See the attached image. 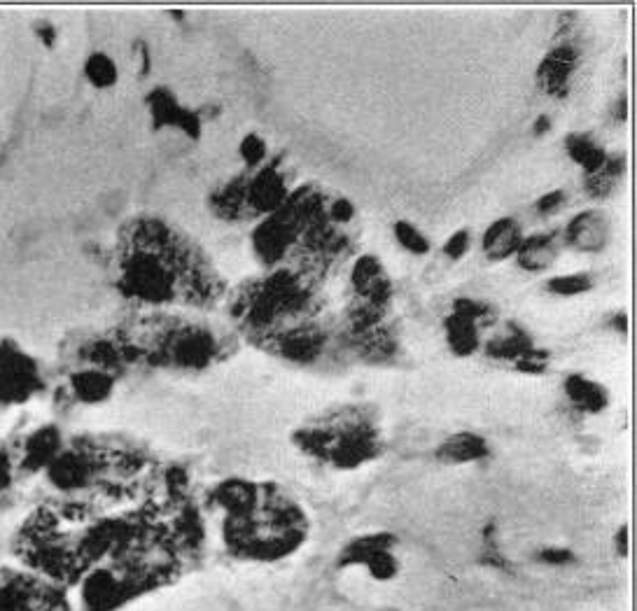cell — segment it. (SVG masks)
<instances>
[{
    "label": "cell",
    "mask_w": 637,
    "mask_h": 611,
    "mask_svg": "<svg viewBox=\"0 0 637 611\" xmlns=\"http://www.w3.org/2000/svg\"><path fill=\"white\" fill-rule=\"evenodd\" d=\"M136 49H138V61H140V77H145L147 73H150V68H152V52H150V47L145 45V42H138L136 45Z\"/></svg>",
    "instance_id": "cell-38"
},
{
    "label": "cell",
    "mask_w": 637,
    "mask_h": 611,
    "mask_svg": "<svg viewBox=\"0 0 637 611\" xmlns=\"http://www.w3.org/2000/svg\"><path fill=\"white\" fill-rule=\"evenodd\" d=\"M595 287V280L591 273L577 271V273H563V276H553L546 280L544 290L553 294V297H581V294H588Z\"/></svg>",
    "instance_id": "cell-25"
},
{
    "label": "cell",
    "mask_w": 637,
    "mask_h": 611,
    "mask_svg": "<svg viewBox=\"0 0 637 611\" xmlns=\"http://www.w3.org/2000/svg\"><path fill=\"white\" fill-rule=\"evenodd\" d=\"M628 537H630V528L626 523H623L614 535V549H616V556L619 558H628V553H630V539Z\"/></svg>",
    "instance_id": "cell-36"
},
{
    "label": "cell",
    "mask_w": 637,
    "mask_h": 611,
    "mask_svg": "<svg viewBox=\"0 0 637 611\" xmlns=\"http://www.w3.org/2000/svg\"><path fill=\"white\" fill-rule=\"evenodd\" d=\"M117 287L140 306L213 308L222 283L208 255L171 222L154 215L126 222L119 243Z\"/></svg>",
    "instance_id": "cell-1"
},
{
    "label": "cell",
    "mask_w": 637,
    "mask_h": 611,
    "mask_svg": "<svg viewBox=\"0 0 637 611\" xmlns=\"http://www.w3.org/2000/svg\"><path fill=\"white\" fill-rule=\"evenodd\" d=\"M82 73L84 80L89 82V87H94L98 91L115 89L119 82L117 61L112 59L108 52H101V49H96V52H91L87 59H84Z\"/></svg>",
    "instance_id": "cell-24"
},
{
    "label": "cell",
    "mask_w": 637,
    "mask_h": 611,
    "mask_svg": "<svg viewBox=\"0 0 637 611\" xmlns=\"http://www.w3.org/2000/svg\"><path fill=\"white\" fill-rule=\"evenodd\" d=\"M612 234V217L602 208H586L567 222V227L560 231V238L567 248L581 255H600L612 243Z\"/></svg>",
    "instance_id": "cell-9"
},
{
    "label": "cell",
    "mask_w": 637,
    "mask_h": 611,
    "mask_svg": "<svg viewBox=\"0 0 637 611\" xmlns=\"http://www.w3.org/2000/svg\"><path fill=\"white\" fill-rule=\"evenodd\" d=\"M56 455H59V434L52 430H42L28 441L26 462L31 467H49Z\"/></svg>",
    "instance_id": "cell-27"
},
{
    "label": "cell",
    "mask_w": 637,
    "mask_h": 611,
    "mask_svg": "<svg viewBox=\"0 0 637 611\" xmlns=\"http://www.w3.org/2000/svg\"><path fill=\"white\" fill-rule=\"evenodd\" d=\"M551 131V117L549 115H539L532 124V136H546Z\"/></svg>",
    "instance_id": "cell-39"
},
{
    "label": "cell",
    "mask_w": 637,
    "mask_h": 611,
    "mask_svg": "<svg viewBox=\"0 0 637 611\" xmlns=\"http://www.w3.org/2000/svg\"><path fill=\"white\" fill-rule=\"evenodd\" d=\"M628 161L623 152H609L607 161L595 173L584 175V192L593 201H607L619 189Z\"/></svg>",
    "instance_id": "cell-17"
},
{
    "label": "cell",
    "mask_w": 637,
    "mask_h": 611,
    "mask_svg": "<svg viewBox=\"0 0 637 611\" xmlns=\"http://www.w3.org/2000/svg\"><path fill=\"white\" fill-rule=\"evenodd\" d=\"M292 189L290 171L280 159H271L255 171H245L215 189L210 196V208L220 220H255L283 206Z\"/></svg>",
    "instance_id": "cell-4"
},
{
    "label": "cell",
    "mask_w": 637,
    "mask_h": 611,
    "mask_svg": "<svg viewBox=\"0 0 637 611\" xmlns=\"http://www.w3.org/2000/svg\"><path fill=\"white\" fill-rule=\"evenodd\" d=\"M215 500L231 516L243 518L257 509L259 488L248 481H227L215 490Z\"/></svg>",
    "instance_id": "cell-22"
},
{
    "label": "cell",
    "mask_w": 637,
    "mask_h": 611,
    "mask_svg": "<svg viewBox=\"0 0 637 611\" xmlns=\"http://www.w3.org/2000/svg\"><path fill=\"white\" fill-rule=\"evenodd\" d=\"M392 236L399 243V248L409 252V255L423 257L432 250L430 238H427L423 231H420L416 224H411L409 220H397L392 224Z\"/></svg>",
    "instance_id": "cell-28"
},
{
    "label": "cell",
    "mask_w": 637,
    "mask_h": 611,
    "mask_svg": "<svg viewBox=\"0 0 637 611\" xmlns=\"http://www.w3.org/2000/svg\"><path fill=\"white\" fill-rule=\"evenodd\" d=\"M147 108H150L154 129H164V126H175L189 138H201V117L199 112L182 108L178 98L171 94V89H154L147 96Z\"/></svg>",
    "instance_id": "cell-11"
},
{
    "label": "cell",
    "mask_w": 637,
    "mask_h": 611,
    "mask_svg": "<svg viewBox=\"0 0 637 611\" xmlns=\"http://www.w3.org/2000/svg\"><path fill=\"white\" fill-rule=\"evenodd\" d=\"M73 395L82 404H101L112 395L115 381L108 374V369H82L70 378Z\"/></svg>",
    "instance_id": "cell-23"
},
{
    "label": "cell",
    "mask_w": 637,
    "mask_h": 611,
    "mask_svg": "<svg viewBox=\"0 0 637 611\" xmlns=\"http://www.w3.org/2000/svg\"><path fill=\"white\" fill-rule=\"evenodd\" d=\"M537 560L544 565H551V567H565V565H572L574 560V553L570 549H560V546H549V549H542L537 553Z\"/></svg>",
    "instance_id": "cell-35"
},
{
    "label": "cell",
    "mask_w": 637,
    "mask_h": 611,
    "mask_svg": "<svg viewBox=\"0 0 637 611\" xmlns=\"http://www.w3.org/2000/svg\"><path fill=\"white\" fill-rule=\"evenodd\" d=\"M320 280L297 266H276L231 294V318L248 336L269 343L280 332L325 315Z\"/></svg>",
    "instance_id": "cell-3"
},
{
    "label": "cell",
    "mask_w": 637,
    "mask_h": 611,
    "mask_svg": "<svg viewBox=\"0 0 637 611\" xmlns=\"http://www.w3.org/2000/svg\"><path fill=\"white\" fill-rule=\"evenodd\" d=\"M549 362H551L549 350H539L535 346V348H530L528 353H523L521 357H518V360L514 362V367L521 371V374L539 376V374H546V369H549Z\"/></svg>",
    "instance_id": "cell-32"
},
{
    "label": "cell",
    "mask_w": 637,
    "mask_h": 611,
    "mask_svg": "<svg viewBox=\"0 0 637 611\" xmlns=\"http://www.w3.org/2000/svg\"><path fill=\"white\" fill-rule=\"evenodd\" d=\"M469 248H472V234H469V229H458L446 238L444 245H441V252H444V257L451 259V262H460L469 252Z\"/></svg>",
    "instance_id": "cell-33"
},
{
    "label": "cell",
    "mask_w": 637,
    "mask_h": 611,
    "mask_svg": "<svg viewBox=\"0 0 637 611\" xmlns=\"http://www.w3.org/2000/svg\"><path fill=\"white\" fill-rule=\"evenodd\" d=\"M451 311L465 315V318L476 322L481 329L490 327L497 320V308L490 304V301L474 299V297H458L451 304Z\"/></svg>",
    "instance_id": "cell-29"
},
{
    "label": "cell",
    "mask_w": 637,
    "mask_h": 611,
    "mask_svg": "<svg viewBox=\"0 0 637 611\" xmlns=\"http://www.w3.org/2000/svg\"><path fill=\"white\" fill-rule=\"evenodd\" d=\"M299 444L332 462L334 467H360L364 462L374 460L378 453L376 430L364 420H346L339 423H327L320 427H308L299 434Z\"/></svg>",
    "instance_id": "cell-5"
},
{
    "label": "cell",
    "mask_w": 637,
    "mask_h": 611,
    "mask_svg": "<svg viewBox=\"0 0 637 611\" xmlns=\"http://www.w3.org/2000/svg\"><path fill=\"white\" fill-rule=\"evenodd\" d=\"M360 567H364L369 577L376 579V581H390V579H395L397 572H399V563H397V558L392 556L390 549L374 553V556H369Z\"/></svg>",
    "instance_id": "cell-31"
},
{
    "label": "cell",
    "mask_w": 637,
    "mask_h": 611,
    "mask_svg": "<svg viewBox=\"0 0 637 611\" xmlns=\"http://www.w3.org/2000/svg\"><path fill=\"white\" fill-rule=\"evenodd\" d=\"M350 290L353 301L390 311L392 280L376 255H360L350 269Z\"/></svg>",
    "instance_id": "cell-10"
},
{
    "label": "cell",
    "mask_w": 637,
    "mask_h": 611,
    "mask_svg": "<svg viewBox=\"0 0 637 611\" xmlns=\"http://www.w3.org/2000/svg\"><path fill=\"white\" fill-rule=\"evenodd\" d=\"M612 115L619 119V122H626V119H628V96L626 94H621L619 103H614Z\"/></svg>",
    "instance_id": "cell-41"
},
{
    "label": "cell",
    "mask_w": 637,
    "mask_h": 611,
    "mask_svg": "<svg viewBox=\"0 0 637 611\" xmlns=\"http://www.w3.org/2000/svg\"><path fill=\"white\" fill-rule=\"evenodd\" d=\"M490 455L488 441L476 432H458L446 441H441L437 448V460L444 465H472L481 462Z\"/></svg>",
    "instance_id": "cell-16"
},
{
    "label": "cell",
    "mask_w": 637,
    "mask_h": 611,
    "mask_svg": "<svg viewBox=\"0 0 637 611\" xmlns=\"http://www.w3.org/2000/svg\"><path fill=\"white\" fill-rule=\"evenodd\" d=\"M444 334L446 343L455 357H469L479 350L481 343V327L460 313H448L444 318Z\"/></svg>",
    "instance_id": "cell-19"
},
{
    "label": "cell",
    "mask_w": 637,
    "mask_h": 611,
    "mask_svg": "<svg viewBox=\"0 0 637 611\" xmlns=\"http://www.w3.org/2000/svg\"><path fill=\"white\" fill-rule=\"evenodd\" d=\"M581 63V49L570 38H560L537 66V87L551 98H565L570 94L574 75Z\"/></svg>",
    "instance_id": "cell-8"
},
{
    "label": "cell",
    "mask_w": 637,
    "mask_h": 611,
    "mask_svg": "<svg viewBox=\"0 0 637 611\" xmlns=\"http://www.w3.org/2000/svg\"><path fill=\"white\" fill-rule=\"evenodd\" d=\"M392 537L390 535H369V537H357L346 546V551L341 553V567L348 565H362L364 560L374 553L390 549Z\"/></svg>",
    "instance_id": "cell-26"
},
{
    "label": "cell",
    "mask_w": 637,
    "mask_h": 611,
    "mask_svg": "<svg viewBox=\"0 0 637 611\" xmlns=\"http://www.w3.org/2000/svg\"><path fill=\"white\" fill-rule=\"evenodd\" d=\"M7 481H10V465H7V460L0 455V488H5Z\"/></svg>",
    "instance_id": "cell-42"
},
{
    "label": "cell",
    "mask_w": 637,
    "mask_h": 611,
    "mask_svg": "<svg viewBox=\"0 0 637 611\" xmlns=\"http://www.w3.org/2000/svg\"><path fill=\"white\" fill-rule=\"evenodd\" d=\"M35 33H38V40L45 47H52L56 38H59V31H56V26L49 24V21H40V24L35 26Z\"/></svg>",
    "instance_id": "cell-37"
},
{
    "label": "cell",
    "mask_w": 637,
    "mask_h": 611,
    "mask_svg": "<svg viewBox=\"0 0 637 611\" xmlns=\"http://www.w3.org/2000/svg\"><path fill=\"white\" fill-rule=\"evenodd\" d=\"M567 402L572 404V409L586 416H598L609 406V392L602 383L593 381L584 374H570L563 383Z\"/></svg>",
    "instance_id": "cell-14"
},
{
    "label": "cell",
    "mask_w": 637,
    "mask_h": 611,
    "mask_svg": "<svg viewBox=\"0 0 637 611\" xmlns=\"http://www.w3.org/2000/svg\"><path fill=\"white\" fill-rule=\"evenodd\" d=\"M523 241V227L514 217H500L483 231L481 248L490 262H502L516 255L518 245Z\"/></svg>",
    "instance_id": "cell-15"
},
{
    "label": "cell",
    "mask_w": 637,
    "mask_h": 611,
    "mask_svg": "<svg viewBox=\"0 0 637 611\" xmlns=\"http://www.w3.org/2000/svg\"><path fill=\"white\" fill-rule=\"evenodd\" d=\"M329 341H332V332L322 325V320H311L287 329V332H280L264 346H269L283 360L306 367V364L318 362L327 353Z\"/></svg>",
    "instance_id": "cell-7"
},
{
    "label": "cell",
    "mask_w": 637,
    "mask_h": 611,
    "mask_svg": "<svg viewBox=\"0 0 637 611\" xmlns=\"http://www.w3.org/2000/svg\"><path fill=\"white\" fill-rule=\"evenodd\" d=\"M355 224L353 203L308 182L252 229V252L266 269L297 266L322 278L355 252Z\"/></svg>",
    "instance_id": "cell-2"
},
{
    "label": "cell",
    "mask_w": 637,
    "mask_h": 611,
    "mask_svg": "<svg viewBox=\"0 0 637 611\" xmlns=\"http://www.w3.org/2000/svg\"><path fill=\"white\" fill-rule=\"evenodd\" d=\"M560 248H563V238H560L558 229L537 231L532 236H523L514 259L518 269L525 273H544L556 264Z\"/></svg>",
    "instance_id": "cell-12"
},
{
    "label": "cell",
    "mask_w": 637,
    "mask_h": 611,
    "mask_svg": "<svg viewBox=\"0 0 637 611\" xmlns=\"http://www.w3.org/2000/svg\"><path fill=\"white\" fill-rule=\"evenodd\" d=\"M159 334V355H164L173 367L206 369L220 353V336L199 322H173Z\"/></svg>",
    "instance_id": "cell-6"
},
{
    "label": "cell",
    "mask_w": 637,
    "mask_h": 611,
    "mask_svg": "<svg viewBox=\"0 0 637 611\" xmlns=\"http://www.w3.org/2000/svg\"><path fill=\"white\" fill-rule=\"evenodd\" d=\"M565 152L572 164L581 168V173H595L607 161V150L591 133H570L565 138Z\"/></svg>",
    "instance_id": "cell-21"
},
{
    "label": "cell",
    "mask_w": 637,
    "mask_h": 611,
    "mask_svg": "<svg viewBox=\"0 0 637 611\" xmlns=\"http://www.w3.org/2000/svg\"><path fill=\"white\" fill-rule=\"evenodd\" d=\"M567 201V192L565 189H551V192H546L539 196V199L535 201V213L542 215V217H549V215H556L560 208L565 206Z\"/></svg>",
    "instance_id": "cell-34"
},
{
    "label": "cell",
    "mask_w": 637,
    "mask_h": 611,
    "mask_svg": "<svg viewBox=\"0 0 637 611\" xmlns=\"http://www.w3.org/2000/svg\"><path fill=\"white\" fill-rule=\"evenodd\" d=\"M238 157L243 159V164L248 171L264 166L269 161V150H266V140L259 133H248L238 145Z\"/></svg>",
    "instance_id": "cell-30"
},
{
    "label": "cell",
    "mask_w": 637,
    "mask_h": 611,
    "mask_svg": "<svg viewBox=\"0 0 637 611\" xmlns=\"http://www.w3.org/2000/svg\"><path fill=\"white\" fill-rule=\"evenodd\" d=\"M35 388V367L26 355L0 353V397L7 402H21Z\"/></svg>",
    "instance_id": "cell-13"
},
{
    "label": "cell",
    "mask_w": 637,
    "mask_h": 611,
    "mask_svg": "<svg viewBox=\"0 0 637 611\" xmlns=\"http://www.w3.org/2000/svg\"><path fill=\"white\" fill-rule=\"evenodd\" d=\"M530 348H535V339L532 334L518 322H507V327L502 329L500 334H495L490 339L483 350H486L488 357L493 360H504V362H516L523 353H528Z\"/></svg>",
    "instance_id": "cell-18"
},
{
    "label": "cell",
    "mask_w": 637,
    "mask_h": 611,
    "mask_svg": "<svg viewBox=\"0 0 637 611\" xmlns=\"http://www.w3.org/2000/svg\"><path fill=\"white\" fill-rule=\"evenodd\" d=\"M609 327L616 329L619 334H628V315L626 313H614L612 320H609Z\"/></svg>",
    "instance_id": "cell-40"
},
{
    "label": "cell",
    "mask_w": 637,
    "mask_h": 611,
    "mask_svg": "<svg viewBox=\"0 0 637 611\" xmlns=\"http://www.w3.org/2000/svg\"><path fill=\"white\" fill-rule=\"evenodd\" d=\"M91 462L84 460L82 455L77 453H61L49 462L47 472L49 479H52L54 486H59L63 490H73L87 486L91 479Z\"/></svg>",
    "instance_id": "cell-20"
}]
</instances>
